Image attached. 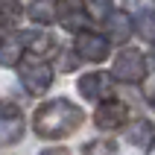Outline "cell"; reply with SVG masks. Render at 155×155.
Instances as JSON below:
<instances>
[{"instance_id":"6da1fadb","label":"cell","mask_w":155,"mask_h":155,"mask_svg":"<svg viewBox=\"0 0 155 155\" xmlns=\"http://www.w3.org/2000/svg\"><path fill=\"white\" fill-rule=\"evenodd\" d=\"M32 126L47 140L64 138V135H70V132H76L82 126V108L68 103V100H50V103H44L35 111Z\"/></svg>"},{"instance_id":"7a4b0ae2","label":"cell","mask_w":155,"mask_h":155,"mask_svg":"<svg viewBox=\"0 0 155 155\" xmlns=\"http://www.w3.org/2000/svg\"><path fill=\"white\" fill-rule=\"evenodd\" d=\"M111 76L117 79V82H129V85L143 82V76H147V59H143L138 50L126 47V50H120L117 56H114Z\"/></svg>"},{"instance_id":"3957f363","label":"cell","mask_w":155,"mask_h":155,"mask_svg":"<svg viewBox=\"0 0 155 155\" xmlns=\"http://www.w3.org/2000/svg\"><path fill=\"white\" fill-rule=\"evenodd\" d=\"M24 138V114L15 103L0 100V147H12Z\"/></svg>"},{"instance_id":"277c9868","label":"cell","mask_w":155,"mask_h":155,"mask_svg":"<svg viewBox=\"0 0 155 155\" xmlns=\"http://www.w3.org/2000/svg\"><path fill=\"white\" fill-rule=\"evenodd\" d=\"M21 82L29 94H44L53 82V70L47 61H24L21 64Z\"/></svg>"},{"instance_id":"5b68a950","label":"cell","mask_w":155,"mask_h":155,"mask_svg":"<svg viewBox=\"0 0 155 155\" xmlns=\"http://www.w3.org/2000/svg\"><path fill=\"white\" fill-rule=\"evenodd\" d=\"M108 50H111V44H108V38L100 32H79L76 35V56L85 61H103L105 56H108Z\"/></svg>"},{"instance_id":"8992f818","label":"cell","mask_w":155,"mask_h":155,"mask_svg":"<svg viewBox=\"0 0 155 155\" xmlns=\"http://www.w3.org/2000/svg\"><path fill=\"white\" fill-rule=\"evenodd\" d=\"M126 120H129V108H126L120 100H105V103H100V108L94 111V123L100 126V129H105V132L120 129Z\"/></svg>"},{"instance_id":"52a82bcc","label":"cell","mask_w":155,"mask_h":155,"mask_svg":"<svg viewBox=\"0 0 155 155\" xmlns=\"http://www.w3.org/2000/svg\"><path fill=\"white\" fill-rule=\"evenodd\" d=\"M108 91H111V76L108 73L94 70V73H85L79 79V94L85 100H103V97H108Z\"/></svg>"},{"instance_id":"ba28073f","label":"cell","mask_w":155,"mask_h":155,"mask_svg":"<svg viewBox=\"0 0 155 155\" xmlns=\"http://www.w3.org/2000/svg\"><path fill=\"white\" fill-rule=\"evenodd\" d=\"M21 41H24V50L29 56H35V59H44V56L56 53V38L50 32H24Z\"/></svg>"},{"instance_id":"9c48e42d","label":"cell","mask_w":155,"mask_h":155,"mask_svg":"<svg viewBox=\"0 0 155 155\" xmlns=\"http://www.w3.org/2000/svg\"><path fill=\"white\" fill-rule=\"evenodd\" d=\"M56 12H59V18H56V21H59L64 29H70V32H85L82 26L91 21L85 9L73 6V3H59V6H56Z\"/></svg>"},{"instance_id":"30bf717a","label":"cell","mask_w":155,"mask_h":155,"mask_svg":"<svg viewBox=\"0 0 155 155\" xmlns=\"http://www.w3.org/2000/svg\"><path fill=\"white\" fill-rule=\"evenodd\" d=\"M108 29H111V38H114V41L123 44V41H129L135 24H132V18L126 15V12H111V15H108Z\"/></svg>"},{"instance_id":"8fae6325","label":"cell","mask_w":155,"mask_h":155,"mask_svg":"<svg viewBox=\"0 0 155 155\" xmlns=\"http://www.w3.org/2000/svg\"><path fill=\"white\" fill-rule=\"evenodd\" d=\"M126 138H129V143H135V147H152L155 129H152V123H149V120H138V123H132V126H129Z\"/></svg>"},{"instance_id":"7c38bea8","label":"cell","mask_w":155,"mask_h":155,"mask_svg":"<svg viewBox=\"0 0 155 155\" xmlns=\"http://www.w3.org/2000/svg\"><path fill=\"white\" fill-rule=\"evenodd\" d=\"M21 15H24L21 0H0V26L3 29H15L21 24Z\"/></svg>"},{"instance_id":"4fadbf2b","label":"cell","mask_w":155,"mask_h":155,"mask_svg":"<svg viewBox=\"0 0 155 155\" xmlns=\"http://www.w3.org/2000/svg\"><path fill=\"white\" fill-rule=\"evenodd\" d=\"M29 15H32L35 24H50V21H56V6H53L50 0H35L32 9H29Z\"/></svg>"},{"instance_id":"5bb4252c","label":"cell","mask_w":155,"mask_h":155,"mask_svg":"<svg viewBox=\"0 0 155 155\" xmlns=\"http://www.w3.org/2000/svg\"><path fill=\"white\" fill-rule=\"evenodd\" d=\"M21 61V41H6L0 47V64L3 68H12Z\"/></svg>"},{"instance_id":"9a60e30c","label":"cell","mask_w":155,"mask_h":155,"mask_svg":"<svg viewBox=\"0 0 155 155\" xmlns=\"http://www.w3.org/2000/svg\"><path fill=\"white\" fill-rule=\"evenodd\" d=\"M138 32L143 35L147 41H155V9H147V12L138 18Z\"/></svg>"},{"instance_id":"2e32d148","label":"cell","mask_w":155,"mask_h":155,"mask_svg":"<svg viewBox=\"0 0 155 155\" xmlns=\"http://www.w3.org/2000/svg\"><path fill=\"white\" fill-rule=\"evenodd\" d=\"M85 155H117V147H114V140H91V143H85V149H82Z\"/></svg>"},{"instance_id":"e0dca14e","label":"cell","mask_w":155,"mask_h":155,"mask_svg":"<svg viewBox=\"0 0 155 155\" xmlns=\"http://www.w3.org/2000/svg\"><path fill=\"white\" fill-rule=\"evenodd\" d=\"M88 15L97 21H108L111 15V0H88Z\"/></svg>"},{"instance_id":"ac0fdd59","label":"cell","mask_w":155,"mask_h":155,"mask_svg":"<svg viewBox=\"0 0 155 155\" xmlns=\"http://www.w3.org/2000/svg\"><path fill=\"white\" fill-rule=\"evenodd\" d=\"M143 97H147V103L155 105V79L152 82H147V88H143Z\"/></svg>"},{"instance_id":"d6986e66","label":"cell","mask_w":155,"mask_h":155,"mask_svg":"<svg viewBox=\"0 0 155 155\" xmlns=\"http://www.w3.org/2000/svg\"><path fill=\"white\" fill-rule=\"evenodd\" d=\"M41 155H70L68 149H61V147H53V149H44Z\"/></svg>"},{"instance_id":"ffe728a7","label":"cell","mask_w":155,"mask_h":155,"mask_svg":"<svg viewBox=\"0 0 155 155\" xmlns=\"http://www.w3.org/2000/svg\"><path fill=\"white\" fill-rule=\"evenodd\" d=\"M149 61H152V68H155V50H152V56H149Z\"/></svg>"},{"instance_id":"44dd1931","label":"cell","mask_w":155,"mask_h":155,"mask_svg":"<svg viewBox=\"0 0 155 155\" xmlns=\"http://www.w3.org/2000/svg\"><path fill=\"white\" fill-rule=\"evenodd\" d=\"M149 155H155V140H152V147H149Z\"/></svg>"}]
</instances>
